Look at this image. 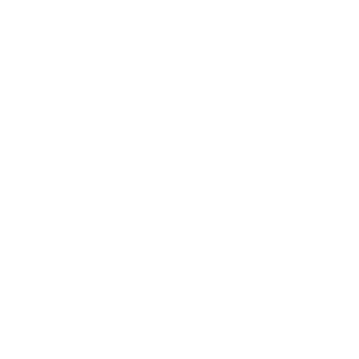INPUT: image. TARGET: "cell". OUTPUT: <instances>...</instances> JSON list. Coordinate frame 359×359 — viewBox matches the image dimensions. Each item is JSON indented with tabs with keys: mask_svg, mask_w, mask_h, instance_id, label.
Listing matches in <instances>:
<instances>
[]
</instances>
